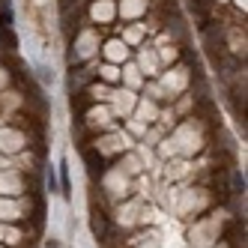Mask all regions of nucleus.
<instances>
[{"label":"nucleus","mask_w":248,"mask_h":248,"mask_svg":"<svg viewBox=\"0 0 248 248\" xmlns=\"http://www.w3.org/2000/svg\"><path fill=\"white\" fill-rule=\"evenodd\" d=\"M60 194H63V198H69V188H72V186H69V162H66V158H63V162H60Z\"/></svg>","instance_id":"7ed1b4c3"},{"label":"nucleus","mask_w":248,"mask_h":248,"mask_svg":"<svg viewBox=\"0 0 248 248\" xmlns=\"http://www.w3.org/2000/svg\"><path fill=\"white\" fill-rule=\"evenodd\" d=\"M84 158H87V168H90V176H99V173L105 170V158H102L96 150H87Z\"/></svg>","instance_id":"f257e3e1"},{"label":"nucleus","mask_w":248,"mask_h":248,"mask_svg":"<svg viewBox=\"0 0 248 248\" xmlns=\"http://www.w3.org/2000/svg\"><path fill=\"white\" fill-rule=\"evenodd\" d=\"M0 27H12V9L9 6L0 9Z\"/></svg>","instance_id":"423d86ee"},{"label":"nucleus","mask_w":248,"mask_h":248,"mask_svg":"<svg viewBox=\"0 0 248 248\" xmlns=\"http://www.w3.org/2000/svg\"><path fill=\"white\" fill-rule=\"evenodd\" d=\"M90 227H93V233L99 239H105V233H108V218L102 216V212H93V218H90Z\"/></svg>","instance_id":"f03ea898"},{"label":"nucleus","mask_w":248,"mask_h":248,"mask_svg":"<svg viewBox=\"0 0 248 248\" xmlns=\"http://www.w3.org/2000/svg\"><path fill=\"white\" fill-rule=\"evenodd\" d=\"M233 188H236V194H242V191H245V176H242L239 170L233 173Z\"/></svg>","instance_id":"0eeeda50"},{"label":"nucleus","mask_w":248,"mask_h":248,"mask_svg":"<svg viewBox=\"0 0 248 248\" xmlns=\"http://www.w3.org/2000/svg\"><path fill=\"white\" fill-rule=\"evenodd\" d=\"M45 183H48V191H60V183H57V173H54V168H48V173H45Z\"/></svg>","instance_id":"20e7f679"},{"label":"nucleus","mask_w":248,"mask_h":248,"mask_svg":"<svg viewBox=\"0 0 248 248\" xmlns=\"http://www.w3.org/2000/svg\"><path fill=\"white\" fill-rule=\"evenodd\" d=\"M36 72H39V81H42V84H51V81H54V72H51L48 66H36Z\"/></svg>","instance_id":"39448f33"}]
</instances>
